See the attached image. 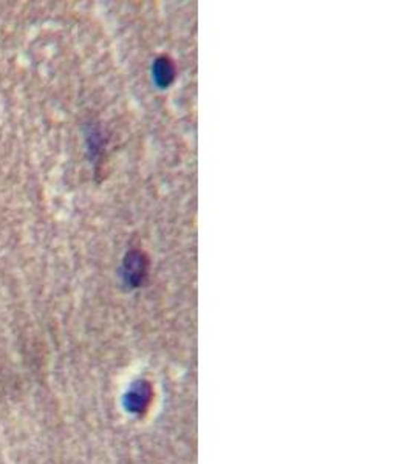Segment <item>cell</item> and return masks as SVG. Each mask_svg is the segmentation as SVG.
Wrapping results in <instances>:
<instances>
[{
	"mask_svg": "<svg viewBox=\"0 0 413 464\" xmlns=\"http://www.w3.org/2000/svg\"><path fill=\"white\" fill-rule=\"evenodd\" d=\"M149 260L143 251L133 249L127 252L123 262V277L130 286H139L148 277Z\"/></svg>",
	"mask_w": 413,
	"mask_h": 464,
	"instance_id": "obj_1",
	"label": "cell"
},
{
	"mask_svg": "<svg viewBox=\"0 0 413 464\" xmlns=\"http://www.w3.org/2000/svg\"><path fill=\"white\" fill-rule=\"evenodd\" d=\"M150 401V389L145 382H138L126 395V408L133 413L143 412Z\"/></svg>",
	"mask_w": 413,
	"mask_h": 464,
	"instance_id": "obj_2",
	"label": "cell"
},
{
	"mask_svg": "<svg viewBox=\"0 0 413 464\" xmlns=\"http://www.w3.org/2000/svg\"><path fill=\"white\" fill-rule=\"evenodd\" d=\"M152 77L160 88H167L175 80V65L171 59L163 56L158 58L152 65Z\"/></svg>",
	"mask_w": 413,
	"mask_h": 464,
	"instance_id": "obj_3",
	"label": "cell"
}]
</instances>
